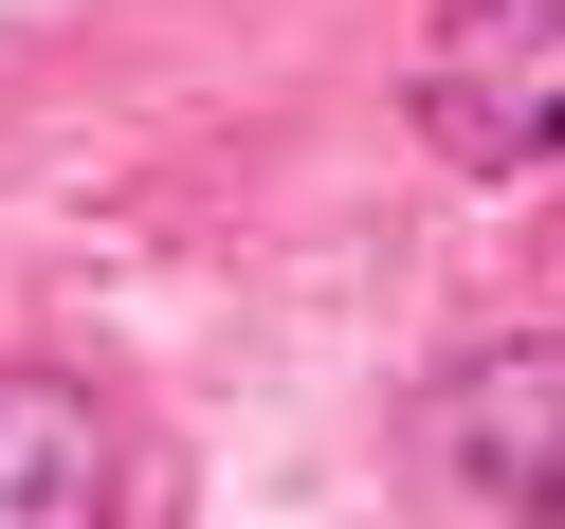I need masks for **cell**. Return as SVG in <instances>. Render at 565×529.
<instances>
[{"label":"cell","instance_id":"cell-1","mask_svg":"<svg viewBox=\"0 0 565 529\" xmlns=\"http://www.w3.org/2000/svg\"><path fill=\"white\" fill-rule=\"evenodd\" d=\"M419 147L475 183H547L565 165V0H438L419 38Z\"/></svg>","mask_w":565,"mask_h":529},{"label":"cell","instance_id":"cell-2","mask_svg":"<svg viewBox=\"0 0 565 529\" xmlns=\"http://www.w3.org/2000/svg\"><path fill=\"white\" fill-rule=\"evenodd\" d=\"M419 456H438L456 511H492V529H565V329L475 347V366L419 402Z\"/></svg>","mask_w":565,"mask_h":529},{"label":"cell","instance_id":"cell-3","mask_svg":"<svg viewBox=\"0 0 565 529\" xmlns=\"http://www.w3.org/2000/svg\"><path fill=\"white\" fill-rule=\"evenodd\" d=\"M110 511H128L110 402L55 366H0V529H110Z\"/></svg>","mask_w":565,"mask_h":529}]
</instances>
